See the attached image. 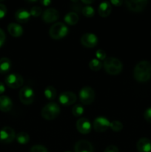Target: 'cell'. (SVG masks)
I'll return each mask as SVG.
<instances>
[{
	"label": "cell",
	"mask_w": 151,
	"mask_h": 152,
	"mask_svg": "<svg viewBox=\"0 0 151 152\" xmlns=\"http://www.w3.org/2000/svg\"><path fill=\"white\" fill-rule=\"evenodd\" d=\"M5 39H6V37H5V34H4V31H3L1 28H0V47H1V46L4 43V42H5Z\"/></svg>",
	"instance_id": "cell-35"
},
{
	"label": "cell",
	"mask_w": 151,
	"mask_h": 152,
	"mask_svg": "<svg viewBox=\"0 0 151 152\" xmlns=\"http://www.w3.org/2000/svg\"><path fill=\"white\" fill-rule=\"evenodd\" d=\"M76 95L71 91H65L61 94L59 96V100L61 104L64 105H71L76 101Z\"/></svg>",
	"instance_id": "cell-11"
},
{
	"label": "cell",
	"mask_w": 151,
	"mask_h": 152,
	"mask_svg": "<svg viewBox=\"0 0 151 152\" xmlns=\"http://www.w3.org/2000/svg\"><path fill=\"white\" fill-rule=\"evenodd\" d=\"M76 129L82 134H89L91 131V124L86 118H80L76 122Z\"/></svg>",
	"instance_id": "cell-13"
},
{
	"label": "cell",
	"mask_w": 151,
	"mask_h": 152,
	"mask_svg": "<svg viewBox=\"0 0 151 152\" xmlns=\"http://www.w3.org/2000/svg\"><path fill=\"white\" fill-rule=\"evenodd\" d=\"M110 126V122L104 117H96L93 121V129L96 132H106Z\"/></svg>",
	"instance_id": "cell-9"
},
{
	"label": "cell",
	"mask_w": 151,
	"mask_h": 152,
	"mask_svg": "<svg viewBox=\"0 0 151 152\" xmlns=\"http://www.w3.org/2000/svg\"><path fill=\"white\" fill-rule=\"evenodd\" d=\"M5 84L11 88H18L21 87L24 83V79L19 74H10L5 78Z\"/></svg>",
	"instance_id": "cell-8"
},
{
	"label": "cell",
	"mask_w": 151,
	"mask_h": 152,
	"mask_svg": "<svg viewBox=\"0 0 151 152\" xmlns=\"http://www.w3.org/2000/svg\"><path fill=\"white\" fill-rule=\"evenodd\" d=\"M84 110L83 106H81V105H78H78H76L72 108V113L75 117H80V116H81L83 113H84Z\"/></svg>",
	"instance_id": "cell-28"
},
{
	"label": "cell",
	"mask_w": 151,
	"mask_h": 152,
	"mask_svg": "<svg viewBox=\"0 0 151 152\" xmlns=\"http://www.w3.org/2000/svg\"><path fill=\"white\" fill-rule=\"evenodd\" d=\"M11 68V62L7 57L0 59V74H6Z\"/></svg>",
	"instance_id": "cell-21"
},
{
	"label": "cell",
	"mask_w": 151,
	"mask_h": 152,
	"mask_svg": "<svg viewBox=\"0 0 151 152\" xmlns=\"http://www.w3.org/2000/svg\"><path fill=\"white\" fill-rule=\"evenodd\" d=\"M15 138L16 133L12 128L5 126L0 130V142L2 143H10Z\"/></svg>",
	"instance_id": "cell-7"
},
{
	"label": "cell",
	"mask_w": 151,
	"mask_h": 152,
	"mask_svg": "<svg viewBox=\"0 0 151 152\" xmlns=\"http://www.w3.org/2000/svg\"><path fill=\"white\" fill-rule=\"evenodd\" d=\"M104 152H118V148L115 145H109L105 148Z\"/></svg>",
	"instance_id": "cell-34"
},
{
	"label": "cell",
	"mask_w": 151,
	"mask_h": 152,
	"mask_svg": "<svg viewBox=\"0 0 151 152\" xmlns=\"http://www.w3.org/2000/svg\"><path fill=\"white\" fill-rule=\"evenodd\" d=\"M98 11H99V16H102V17H107V16H108L110 14L111 11H112V7H111L110 3L108 2V1H103V2H102L99 4Z\"/></svg>",
	"instance_id": "cell-20"
},
{
	"label": "cell",
	"mask_w": 151,
	"mask_h": 152,
	"mask_svg": "<svg viewBox=\"0 0 151 152\" xmlns=\"http://www.w3.org/2000/svg\"><path fill=\"white\" fill-rule=\"evenodd\" d=\"M45 97L49 100H53L56 96V90L53 86H47L44 91Z\"/></svg>",
	"instance_id": "cell-24"
},
{
	"label": "cell",
	"mask_w": 151,
	"mask_h": 152,
	"mask_svg": "<svg viewBox=\"0 0 151 152\" xmlns=\"http://www.w3.org/2000/svg\"><path fill=\"white\" fill-rule=\"evenodd\" d=\"M13 107V102L11 99L5 95L0 96V111L3 112H7Z\"/></svg>",
	"instance_id": "cell-17"
},
{
	"label": "cell",
	"mask_w": 151,
	"mask_h": 152,
	"mask_svg": "<svg viewBox=\"0 0 151 152\" xmlns=\"http://www.w3.org/2000/svg\"><path fill=\"white\" fill-rule=\"evenodd\" d=\"M4 91H5V86H4V83L0 82V95L2 94L4 92Z\"/></svg>",
	"instance_id": "cell-37"
},
{
	"label": "cell",
	"mask_w": 151,
	"mask_h": 152,
	"mask_svg": "<svg viewBox=\"0 0 151 152\" xmlns=\"http://www.w3.org/2000/svg\"><path fill=\"white\" fill-rule=\"evenodd\" d=\"M103 66L107 73L110 75L118 74L123 69L122 62L115 57L106 58L103 63Z\"/></svg>",
	"instance_id": "cell-2"
},
{
	"label": "cell",
	"mask_w": 151,
	"mask_h": 152,
	"mask_svg": "<svg viewBox=\"0 0 151 152\" xmlns=\"http://www.w3.org/2000/svg\"><path fill=\"white\" fill-rule=\"evenodd\" d=\"M30 13L28 10H25L24 8L19 9L16 11L15 13V18L16 20L21 23H24V22H27L30 18Z\"/></svg>",
	"instance_id": "cell-19"
},
{
	"label": "cell",
	"mask_w": 151,
	"mask_h": 152,
	"mask_svg": "<svg viewBox=\"0 0 151 152\" xmlns=\"http://www.w3.org/2000/svg\"><path fill=\"white\" fill-rule=\"evenodd\" d=\"M16 139L19 144L25 145L30 141V136L26 132H21L16 135Z\"/></svg>",
	"instance_id": "cell-23"
},
{
	"label": "cell",
	"mask_w": 151,
	"mask_h": 152,
	"mask_svg": "<svg viewBox=\"0 0 151 152\" xmlns=\"http://www.w3.org/2000/svg\"><path fill=\"white\" fill-rule=\"evenodd\" d=\"M35 98L34 91L28 86L23 87L19 91V99L25 105H30Z\"/></svg>",
	"instance_id": "cell-6"
},
{
	"label": "cell",
	"mask_w": 151,
	"mask_h": 152,
	"mask_svg": "<svg viewBox=\"0 0 151 152\" xmlns=\"http://www.w3.org/2000/svg\"><path fill=\"white\" fill-rule=\"evenodd\" d=\"M40 3L43 6H48L49 4H51V1H49V0H42V1H40Z\"/></svg>",
	"instance_id": "cell-38"
},
{
	"label": "cell",
	"mask_w": 151,
	"mask_h": 152,
	"mask_svg": "<svg viewBox=\"0 0 151 152\" xmlns=\"http://www.w3.org/2000/svg\"><path fill=\"white\" fill-rule=\"evenodd\" d=\"M110 128L112 129L113 132H118L122 130L123 129V124L119 121H117V120H114V121L111 122L110 126Z\"/></svg>",
	"instance_id": "cell-27"
},
{
	"label": "cell",
	"mask_w": 151,
	"mask_h": 152,
	"mask_svg": "<svg viewBox=\"0 0 151 152\" xmlns=\"http://www.w3.org/2000/svg\"><path fill=\"white\" fill-rule=\"evenodd\" d=\"M133 77L139 83L147 82L151 78V63L148 61L139 62L133 69Z\"/></svg>",
	"instance_id": "cell-1"
},
{
	"label": "cell",
	"mask_w": 151,
	"mask_h": 152,
	"mask_svg": "<svg viewBox=\"0 0 151 152\" xmlns=\"http://www.w3.org/2000/svg\"><path fill=\"white\" fill-rule=\"evenodd\" d=\"M150 35H151V34H150Z\"/></svg>",
	"instance_id": "cell-41"
},
{
	"label": "cell",
	"mask_w": 151,
	"mask_h": 152,
	"mask_svg": "<svg viewBox=\"0 0 151 152\" xmlns=\"http://www.w3.org/2000/svg\"><path fill=\"white\" fill-rule=\"evenodd\" d=\"M9 34L13 37H19L23 34V28L20 25L16 23H10L7 26Z\"/></svg>",
	"instance_id": "cell-18"
},
{
	"label": "cell",
	"mask_w": 151,
	"mask_h": 152,
	"mask_svg": "<svg viewBox=\"0 0 151 152\" xmlns=\"http://www.w3.org/2000/svg\"><path fill=\"white\" fill-rule=\"evenodd\" d=\"M110 3L112 4H113L114 6H121L123 4V1H119V0H113V1H111Z\"/></svg>",
	"instance_id": "cell-36"
},
{
	"label": "cell",
	"mask_w": 151,
	"mask_h": 152,
	"mask_svg": "<svg viewBox=\"0 0 151 152\" xmlns=\"http://www.w3.org/2000/svg\"><path fill=\"white\" fill-rule=\"evenodd\" d=\"M89 67L92 71H98L102 68V64L99 59H93L90 62H89Z\"/></svg>",
	"instance_id": "cell-26"
},
{
	"label": "cell",
	"mask_w": 151,
	"mask_h": 152,
	"mask_svg": "<svg viewBox=\"0 0 151 152\" xmlns=\"http://www.w3.org/2000/svg\"><path fill=\"white\" fill-rule=\"evenodd\" d=\"M148 1L147 0H130L126 1L125 4L127 8L133 12H141L146 7Z\"/></svg>",
	"instance_id": "cell-10"
},
{
	"label": "cell",
	"mask_w": 151,
	"mask_h": 152,
	"mask_svg": "<svg viewBox=\"0 0 151 152\" xmlns=\"http://www.w3.org/2000/svg\"><path fill=\"white\" fill-rule=\"evenodd\" d=\"M81 13L86 17L91 18L94 16L95 10L93 9V7H91V6L86 5L82 7V9H81Z\"/></svg>",
	"instance_id": "cell-25"
},
{
	"label": "cell",
	"mask_w": 151,
	"mask_h": 152,
	"mask_svg": "<svg viewBox=\"0 0 151 152\" xmlns=\"http://www.w3.org/2000/svg\"><path fill=\"white\" fill-rule=\"evenodd\" d=\"M65 152H70V151H65Z\"/></svg>",
	"instance_id": "cell-40"
},
{
	"label": "cell",
	"mask_w": 151,
	"mask_h": 152,
	"mask_svg": "<svg viewBox=\"0 0 151 152\" xmlns=\"http://www.w3.org/2000/svg\"><path fill=\"white\" fill-rule=\"evenodd\" d=\"M59 13L56 9L48 8L43 13L42 19L47 23H51L59 19Z\"/></svg>",
	"instance_id": "cell-14"
},
{
	"label": "cell",
	"mask_w": 151,
	"mask_h": 152,
	"mask_svg": "<svg viewBox=\"0 0 151 152\" xmlns=\"http://www.w3.org/2000/svg\"><path fill=\"white\" fill-rule=\"evenodd\" d=\"M81 43L84 47L91 48L97 45L98 38L95 34H91V33H87L81 36Z\"/></svg>",
	"instance_id": "cell-12"
},
{
	"label": "cell",
	"mask_w": 151,
	"mask_h": 152,
	"mask_svg": "<svg viewBox=\"0 0 151 152\" xmlns=\"http://www.w3.org/2000/svg\"><path fill=\"white\" fill-rule=\"evenodd\" d=\"M65 21L70 25H74L78 22V16L76 12H69L65 16Z\"/></svg>",
	"instance_id": "cell-22"
},
{
	"label": "cell",
	"mask_w": 151,
	"mask_h": 152,
	"mask_svg": "<svg viewBox=\"0 0 151 152\" xmlns=\"http://www.w3.org/2000/svg\"><path fill=\"white\" fill-rule=\"evenodd\" d=\"M7 13V7L4 4H0V19H3Z\"/></svg>",
	"instance_id": "cell-33"
},
{
	"label": "cell",
	"mask_w": 151,
	"mask_h": 152,
	"mask_svg": "<svg viewBox=\"0 0 151 152\" xmlns=\"http://www.w3.org/2000/svg\"><path fill=\"white\" fill-rule=\"evenodd\" d=\"M30 13L31 16L37 17V16H38L41 13V8L38 7V6H34V7L31 8Z\"/></svg>",
	"instance_id": "cell-29"
},
{
	"label": "cell",
	"mask_w": 151,
	"mask_h": 152,
	"mask_svg": "<svg viewBox=\"0 0 151 152\" xmlns=\"http://www.w3.org/2000/svg\"><path fill=\"white\" fill-rule=\"evenodd\" d=\"M81 2L84 3V4H91L93 2V1H81Z\"/></svg>",
	"instance_id": "cell-39"
},
{
	"label": "cell",
	"mask_w": 151,
	"mask_h": 152,
	"mask_svg": "<svg viewBox=\"0 0 151 152\" xmlns=\"http://www.w3.org/2000/svg\"><path fill=\"white\" fill-rule=\"evenodd\" d=\"M96 56L97 57V59H101V60H104L106 59V53L103 50H97L96 52Z\"/></svg>",
	"instance_id": "cell-31"
},
{
	"label": "cell",
	"mask_w": 151,
	"mask_h": 152,
	"mask_svg": "<svg viewBox=\"0 0 151 152\" xmlns=\"http://www.w3.org/2000/svg\"><path fill=\"white\" fill-rule=\"evenodd\" d=\"M144 117L146 121H147L148 123H151V107L148 108L147 109L144 111Z\"/></svg>",
	"instance_id": "cell-32"
},
{
	"label": "cell",
	"mask_w": 151,
	"mask_h": 152,
	"mask_svg": "<svg viewBox=\"0 0 151 152\" xmlns=\"http://www.w3.org/2000/svg\"><path fill=\"white\" fill-rule=\"evenodd\" d=\"M60 108L56 102H50L43 107L41 114L44 119L47 120H52L56 119L60 114Z\"/></svg>",
	"instance_id": "cell-3"
},
{
	"label": "cell",
	"mask_w": 151,
	"mask_h": 152,
	"mask_svg": "<svg viewBox=\"0 0 151 152\" xmlns=\"http://www.w3.org/2000/svg\"><path fill=\"white\" fill-rule=\"evenodd\" d=\"M79 99L84 105H90L95 99V91L89 86L82 88L79 91Z\"/></svg>",
	"instance_id": "cell-5"
},
{
	"label": "cell",
	"mask_w": 151,
	"mask_h": 152,
	"mask_svg": "<svg viewBox=\"0 0 151 152\" xmlns=\"http://www.w3.org/2000/svg\"><path fill=\"white\" fill-rule=\"evenodd\" d=\"M74 151L75 152H93V147L89 141L81 140L76 143Z\"/></svg>",
	"instance_id": "cell-15"
},
{
	"label": "cell",
	"mask_w": 151,
	"mask_h": 152,
	"mask_svg": "<svg viewBox=\"0 0 151 152\" xmlns=\"http://www.w3.org/2000/svg\"><path fill=\"white\" fill-rule=\"evenodd\" d=\"M30 152H48L47 148L41 145H36L31 148Z\"/></svg>",
	"instance_id": "cell-30"
},
{
	"label": "cell",
	"mask_w": 151,
	"mask_h": 152,
	"mask_svg": "<svg viewBox=\"0 0 151 152\" xmlns=\"http://www.w3.org/2000/svg\"><path fill=\"white\" fill-rule=\"evenodd\" d=\"M68 34V28L62 22H56L53 24L50 28L49 34L50 37L54 39H60L66 37Z\"/></svg>",
	"instance_id": "cell-4"
},
{
	"label": "cell",
	"mask_w": 151,
	"mask_h": 152,
	"mask_svg": "<svg viewBox=\"0 0 151 152\" xmlns=\"http://www.w3.org/2000/svg\"><path fill=\"white\" fill-rule=\"evenodd\" d=\"M136 147L139 152H151V141L148 138H141L138 141Z\"/></svg>",
	"instance_id": "cell-16"
}]
</instances>
